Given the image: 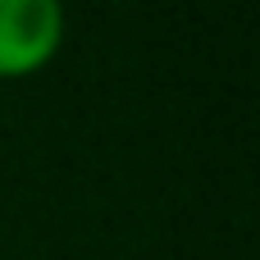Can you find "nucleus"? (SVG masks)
<instances>
[{
    "mask_svg": "<svg viewBox=\"0 0 260 260\" xmlns=\"http://www.w3.org/2000/svg\"><path fill=\"white\" fill-rule=\"evenodd\" d=\"M64 46V9L55 0H0V78L41 73Z\"/></svg>",
    "mask_w": 260,
    "mask_h": 260,
    "instance_id": "1",
    "label": "nucleus"
}]
</instances>
